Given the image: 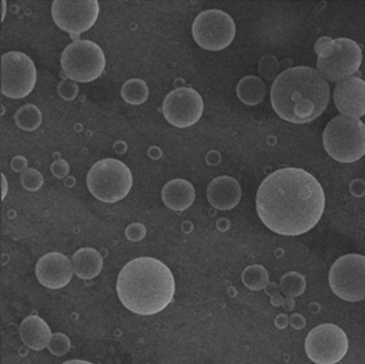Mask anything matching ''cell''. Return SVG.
<instances>
[{"label": "cell", "mask_w": 365, "mask_h": 364, "mask_svg": "<svg viewBox=\"0 0 365 364\" xmlns=\"http://www.w3.org/2000/svg\"><path fill=\"white\" fill-rule=\"evenodd\" d=\"M256 208L264 226L287 236L306 234L318 224L325 210V193L309 171L287 167L261 182Z\"/></svg>", "instance_id": "1"}, {"label": "cell", "mask_w": 365, "mask_h": 364, "mask_svg": "<svg viewBox=\"0 0 365 364\" xmlns=\"http://www.w3.org/2000/svg\"><path fill=\"white\" fill-rule=\"evenodd\" d=\"M328 81L312 67H292L281 73L271 88V104L285 121L306 124L318 118L328 107Z\"/></svg>", "instance_id": "2"}, {"label": "cell", "mask_w": 365, "mask_h": 364, "mask_svg": "<svg viewBox=\"0 0 365 364\" xmlns=\"http://www.w3.org/2000/svg\"><path fill=\"white\" fill-rule=\"evenodd\" d=\"M121 303L135 314L153 315L174 299L175 278L171 270L155 258H138L127 263L117 280Z\"/></svg>", "instance_id": "3"}, {"label": "cell", "mask_w": 365, "mask_h": 364, "mask_svg": "<svg viewBox=\"0 0 365 364\" xmlns=\"http://www.w3.org/2000/svg\"><path fill=\"white\" fill-rule=\"evenodd\" d=\"M318 54L317 71L331 82H341L354 76L361 63L363 52L357 42L349 38L331 39L324 36L315 45Z\"/></svg>", "instance_id": "4"}, {"label": "cell", "mask_w": 365, "mask_h": 364, "mask_svg": "<svg viewBox=\"0 0 365 364\" xmlns=\"http://www.w3.org/2000/svg\"><path fill=\"white\" fill-rule=\"evenodd\" d=\"M322 142L327 153L339 163H354L365 156V124L360 118L334 117L325 127Z\"/></svg>", "instance_id": "5"}, {"label": "cell", "mask_w": 365, "mask_h": 364, "mask_svg": "<svg viewBox=\"0 0 365 364\" xmlns=\"http://www.w3.org/2000/svg\"><path fill=\"white\" fill-rule=\"evenodd\" d=\"M89 192L105 203H115L130 193L133 178L128 166L117 158L98 161L88 173Z\"/></svg>", "instance_id": "6"}, {"label": "cell", "mask_w": 365, "mask_h": 364, "mask_svg": "<svg viewBox=\"0 0 365 364\" xmlns=\"http://www.w3.org/2000/svg\"><path fill=\"white\" fill-rule=\"evenodd\" d=\"M105 67V53L92 41H76L61 54V69L74 82H92L103 74Z\"/></svg>", "instance_id": "7"}, {"label": "cell", "mask_w": 365, "mask_h": 364, "mask_svg": "<svg viewBox=\"0 0 365 364\" xmlns=\"http://www.w3.org/2000/svg\"><path fill=\"white\" fill-rule=\"evenodd\" d=\"M192 35L196 44L211 52H218L228 48L236 35L234 19L217 9L206 10L200 13L192 26Z\"/></svg>", "instance_id": "8"}, {"label": "cell", "mask_w": 365, "mask_h": 364, "mask_svg": "<svg viewBox=\"0 0 365 364\" xmlns=\"http://www.w3.org/2000/svg\"><path fill=\"white\" fill-rule=\"evenodd\" d=\"M332 292L346 302L365 299V256L349 253L339 258L329 270Z\"/></svg>", "instance_id": "9"}, {"label": "cell", "mask_w": 365, "mask_h": 364, "mask_svg": "<svg viewBox=\"0 0 365 364\" xmlns=\"http://www.w3.org/2000/svg\"><path fill=\"white\" fill-rule=\"evenodd\" d=\"M36 84V69L26 53L9 52L1 56V93L10 99L28 96Z\"/></svg>", "instance_id": "10"}, {"label": "cell", "mask_w": 365, "mask_h": 364, "mask_svg": "<svg viewBox=\"0 0 365 364\" xmlns=\"http://www.w3.org/2000/svg\"><path fill=\"white\" fill-rule=\"evenodd\" d=\"M349 350L346 333L335 324H321L306 338V353L315 364H336Z\"/></svg>", "instance_id": "11"}, {"label": "cell", "mask_w": 365, "mask_h": 364, "mask_svg": "<svg viewBox=\"0 0 365 364\" xmlns=\"http://www.w3.org/2000/svg\"><path fill=\"white\" fill-rule=\"evenodd\" d=\"M101 6L98 0H54L52 17L56 26L73 35L95 26Z\"/></svg>", "instance_id": "12"}, {"label": "cell", "mask_w": 365, "mask_h": 364, "mask_svg": "<svg viewBox=\"0 0 365 364\" xmlns=\"http://www.w3.org/2000/svg\"><path fill=\"white\" fill-rule=\"evenodd\" d=\"M205 110L202 96L193 88H177L170 92L163 102V114L165 120L177 127L187 128L196 124Z\"/></svg>", "instance_id": "13"}, {"label": "cell", "mask_w": 365, "mask_h": 364, "mask_svg": "<svg viewBox=\"0 0 365 364\" xmlns=\"http://www.w3.org/2000/svg\"><path fill=\"white\" fill-rule=\"evenodd\" d=\"M74 274V266L66 255L52 252L41 258L36 264L38 281L49 289H60L70 284Z\"/></svg>", "instance_id": "14"}, {"label": "cell", "mask_w": 365, "mask_h": 364, "mask_svg": "<svg viewBox=\"0 0 365 364\" xmlns=\"http://www.w3.org/2000/svg\"><path fill=\"white\" fill-rule=\"evenodd\" d=\"M334 101L340 116L360 118L365 116V81L350 77L338 82L334 91Z\"/></svg>", "instance_id": "15"}, {"label": "cell", "mask_w": 365, "mask_h": 364, "mask_svg": "<svg viewBox=\"0 0 365 364\" xmlns=\"http://www.w3.org/2000/svg\"><path fill=\"white\" fill-rule=\"evenodd\" d=\"M207 199L217 210H232L242 199V188L235 178L221 176L210 182Z\"/></svg>", "instance_id": "16"}, {"label": "cell", "mask_w": 365, "mask_h": 364, "mask_svg": "<svg viewBox=\"0 0 365 364\" xmlns=\"http://www.w3.org/2000/svg\"><path fill=\"white\" fill-rule=\"evenodd\" d=\"M195 188L186 180H173L163 188L161 198L164 205L174 211L187 210L195 202Z\"/></svg>", "instance_id": "17"}, {"label": "cell", "mask_w": 365, "mask_h": 364, "mask_svg": "<svg viewBox=\"0 0 365 364\" xmlns=\"http://www.w3.org/2000/svg\"><path fill=\"white\" fill-rule=\"evenodd\" d=\"M52 331L46 321L38 315H29L20 325V337L26 346L32 350H42L48 348Z\"/></svg>", "instance_id": "18"}, {"label": "cell", "mask_w": 365, "mask_h": 364, "mask_svg": "<svg viewBox=\"0 0 365 364\" xmlns=\"http://www.w3.org/2000/svg\"><path fill=\"white\" fill-rule=\"evenodd\" d=\"M73 266L81 280H93L103 268V258L93 248H82L73 255Z\"/></svg>", "instance_id": "19"}, {"label": "cell", "mask_w": 365, "mask_h": 364, "mask_svg": "<svg viewBox=\"0 0 365 364\" xmlns=\"http://www.w3.org/2000/svg\"><path fill=\"white\" fill-rule=\"evenodd\" d=\"M236 93L242 103L256 106L265 99L267 88L262 79L255 76H247L239 81L236 86Z\"/></svg>", "instance_id": "20"}, {"label": "cell", "mask_w": 365, "mask_h": 364, "mask_svg": "<svg viewBox=\"0 0 365 364\" xmlns=\"http://www.w3.org/2000/svg\"><path fill=\"white\" fill-rule=\"evenodd\" d=\"M121 95L127 103L139 106L148 101L149 88H148L146 82L142 79H128L121 88Z\"/></svg>", "instance_id": "21"}, {"label": "cell", "mask_w": 365, "mask_h": 364, "mask_svg": "<svg viewBox=\"0 0 365 364\" xmlns=\"http://www.w3.org/2000/svg\"><path fill=\"white\" fill-rule=\"evenodd\" d=\"M16 124L23 131H35L42 124V113L35 104H24L16 113Z\"/></svg>", "instance_id": "22"}, {"label": "cell", "mask_w": 365, "mask_h": 364, "mask_svg": "<svg viewBox=\"0 0 365 364\" xmlns=\"http://www.w3.org/2000/svg\"><path fill=\"white\" fill-rule=\"evenodd\" d=\"M242 281L246 288L252 290H261L269 285V275L265 267L260 264H253L243 270Z\"/></svg>", "instance_id": "23"}, {"label": "cell", "mask_w": 365, "mask_h": 364, "mask_svg": "<svg viewBox=\"0 0 365 364\" xmlns=\"http://www.w3.org/2000/svg\"><path fill=\"white\" fill-rule=\"evenodd\" d=\"M281 290L289 298H297L306 290V280L299 273H287L281 280Z\"/></svg>", "instance_id": "24"}, {"label": "cell", "mask_w": 365, "mask_h": 364, "mask_svg": "<svg viewBox=\"0 0 365 364\" xmlns=\"http://www.w3.org/2000/svg\"><path fill=\"white\" fill-rule=\"evenodd\" d=\"M48 349L51 350L52 355L57 356V358L64 356L71 349V340H70L67 335H64L61 333H56V334L52 335V339H51V342L48 345Z\"/></svg>", "instance_id": "25"}, {"label": "cell", "mask_w": 365, "mask_h": 364, "mask_svg": "<svg viewBox=\"0 0 365 364\" xmlns=\"http://www.w3.org/2000/svg\"><path fill=\"white\" fill-rule=\"evenodd\" d=\"M278 71H279V63H278V60L274 56L267 54V56H264L261 59L260 74L264 79L275 81L277 77L279 76Z\"/></svg>", "instance_id": "26"}, {"label": "cell", "mask_w": 365, "mask_h": 364, "mask_svg": "<svg viewBox=\"0 0 365 364\" xmlns=\"http://www.w3.org/2000/svg\"><path fill=\"white\" fill-rule=\"evenodd\" d=\"M21 183L29 192L39 191L43 185V176L34 168H28L21 176Z\"/></svg>", "instance_id": "27"}, {"label": "cell", "mask_w": 365, "mask_h": 364, "mask_svg": "<svg viewBox=\"0 0 365 364\" xmlns=\"http://www.w3.org/2000/svg\"><path fill=\"white\" fill-rule=\"evenodd\" d=\"M58 95L66 99V101H73L76 99V96L78 95V86L77 84L73 81H66V82H61L58 85Z\"/></svg>", "instance_id": "28"}, {"label": "cell", "mask_w": 365, "mask_h": 364, "mask_svg": "<svg viewBox=\"0 0 365 364\" xmlns=\"http://www.w3.org/2000/svg\"><path fill=\"white\" fill-rule=\"evenodd\" d=\"M125 235H127V238L132 241V242H138V241H142L143 238H145V235H146V228L142 226V224H132L128 228H127V231H125Z\"/></svg>", "instance_id": "29"}, {"label": "cell", "mask_w": 365, "mask_h": 364, "mask_svg": "<svg viewBox=\"0 0 365 364\" xmlns=\"http://www.w3.org/2000/svg\"><path fill=\"white\" fill-rule=\"evenodd\" d=\"M70 171L68 163L66 160H56L52 164V173L57 178H64Z\"/></svg>", "instance_id": "30"}, {"label": "cell", "mask_w": 365, "mask_h": 364, "mask_svg": "<svg viewBox=\"0 0 365 364\" xmlns=\"http://www.w3.org/2000/svg\"><path fill=\"white\" fill-rule=\"evenodd\" d=\"M11 166H13V170H14V171H26V170H28V168H26V160L24 157H16V158H13Z\"/></svg>", "instance_id": "31"}, {"label": "cell", "mask_w": 365, "mask_h": 364, "mask_svg": "<svg viewBox=\"0 0 365 364\" xmlns=\"http://www.w3.org/2000/svg\"><path fill=\"white\" fill-rule=\"evenodd\" d=\"M292 324L294 328H303L304 327V318L302 315H293L292 317Z\"/></svg>", "instance_id": "32"}, {"label": "cell", "mask_w": 365, "mask_h": 364, "mask_svg": "<svg viewBox=\"0 0 365 364\" xmlns=\"http://www.w3.org/2000/svg\"><path fill=\"white\" fill-rule=\"evenodd\" d=\"M1 181H3V199L6 196V192H7V181H6V177L4 174H1Z\"/></svg>", "instance_id": "33"}, {"label": "cell", "mask_w": 365, "mask_h": 364, "mask_svg": "<svg viewBox=\"0 0 365 364\" xmlns=\"http://www.w3.org/2000/svg\"><path fill=\"white\" fill-rule=\"evenodd\" d=\"M63 364H93L89 363V362H85V360H68V362H66V363Z\"/></svg>", "instance_id": "34"}]
</instances>
